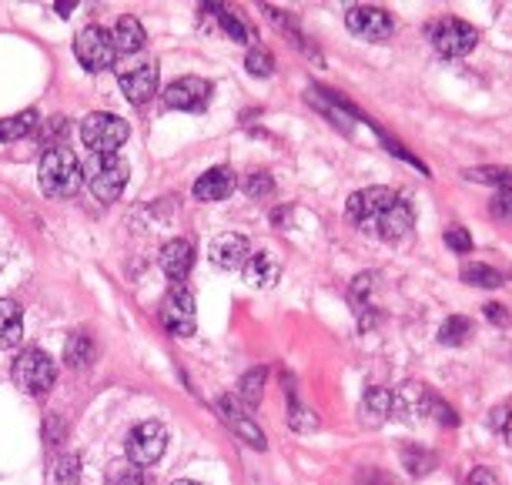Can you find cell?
Segmentation results:
<instances>
[{
    "mask_svg": "<svg viewBox=\"0 0 512 485\" xmlns=\"http://www.w3.org/2000/svg\"><path fill=\"white\" fill-rule=\"evenodd\" d=\"M41 188L47 198H74L84 184V164L77 161L71 148H51L41 158Z\"/></svg>",
    "mask_w": 512,
    "mask_h": 485,
    "instance_id": "1",
    "label": "cell"
},
{
    "mask_svg": "<svg viewBox=\"0 0 512 485\" xmlns=\"http://www.w3.org/2000/svg\"><path fill=\"white\" fill-rule=\"evenodd\" d=\"M392 201H395L392 188H382V184L379 188H362V191H355L349 198V205H345V218H349L355 228L375 235V228H379V221L385 211H389Z\"/></svg>",
    "mask_w": 512,
    "mask_h": 485,
    "instance_id": "2",
    "label": "cell"
},
{
    "mask_svg": "<svg viewBox=\"0 0 512 485\" xmlns=\"http://www.w3.org/2000/svg\"><path fill=\"white\" fill-rule=\"evenodd\" d=\"M161 325L168 328L171 335H178V338L195 335L198 305H195L191 288H185V285H171L168 288V295H164V302H161Z\"/></svg>",
    "mask_w": 512,
    "mask_h": 485,
    "instance_id": "3",
    "label": "cell"
},
{
    "mask_svg": "<svg viewBox=\"0 0 512 485\" xmlns=\"http://www.w3.org/2000/svg\"><path fill=\"white\" fill-rule=\"evenodd\" d=\"M74 54L77 61H81L84 71H108V67L114 64V37L111 31H104L101 24H88L81 34L74 37Z\"/></svg>",
    "mask_w": 512,
    "mask_h": 485,
    "instance_id": "4",
    "label": "cell"
},
{
    "mask_svg": "<svg viewBox=\"0 0 512 485\" xmlns=\"http://www.w3.org/2000/svg\"><path fill=\"white\" fill-rule=\"evenodd\" d=\"M128 121L114 118V114H91L81 124V141L88 144L94 154H118V148L128 141Z\"/></svg>",
    "mask_w": 512,
    "mask_h": 485,
    "instance_id": "5",
    "label": "cell"
},
{
    "mask_svg": "<svg viewBox=\"0 0 512 485\" xmlns=\"http://www.w3.org/2000/svg\"><path fill=\"white\" fill-rule=\"evenodd\" d=\"M429 37H432V47H436L442 57H449V61L472 54V47L479 44V31L469 21H459V17H446V21L432 24Z\"/></svg>",
    "mask_w": 512,
    "mask_h": 485,
    "instance_id": "6",
    "label": "cell"
},
{
    "mask_svg": "<svg viewBox=\"0 0 512 485\" xmlns=\"http://www.w3.org/2000/svg\"><path fill=\"white\" fill-rule=\"evenodd\" d=\"M168 449V429L161 422H141L134 425L128 442H124V455H128L131 465H154Z\"/></svg>",
    "mask_w": 512,
    "mask_h": 485,
    "instance_id": "7",
    "label": "cell"
},
{
    "mask_svg": "<svg viewBox=\"0 0 512 485\" xmlns=\"http://www.w3.org/2000/svg\"><path fill=\"white\" fill-rule=\"evenodd\" d=\"M54 362L47 358L41 348H27V352L17 355L14 362V382L21 392L27 395H44L47 388L54 385Z\"/></svg>",
    "mask_w": 512,
    "mask_h": 485,
    "instance_id": "8",
    "label": "cell"
},
{
    "mask_svg": "<svg viewBox=\"0 0 512 485\" xmlns=\"http://www.w3.org/2000/svg\"><path fill=\"white\" fill-rule=\"evenodd\" d=\"M91 191L98 201H118L124 184H128V161L121 158V154H98V158L91 161Z\"/></svg>",
    "mask_w": 512,
    "mask_h": 485,
    "instance_id": "9",
    "label": "cell"
},
{
    "mask_svg": "<svg viewBox=\"0 0 512 485\" xmlns=\"http://www.w3.org/2000/svg\"><path fill=\"white\" fill-rule=\"evenodd\" d=\"M345 24H349V31L355 37H362V41H389L395 31L392 14L382 11V7H352Z\"/></svg>",
    "mask_w": 512,
    "mask_h": 485,
    "instance_id": "10",
    "label": "cell"
},
{
    "mask_svg": "<svg viewBox=\"0 0 512 485\" xmlns=\"http://www.w3.org/2000/svg\"><path fill=\"white\" fill-rule=\"evenodd\" d=\"M211 101V84L205 77H178L164 87V104L175 111H201Z\"/></svg>",
    "mask_w": 512,
    "mask_h": 485,
    "instance_id": "11",
    "label": "cell"
},
{
    "mask_svg": "<svg viewBox=\"0 0 512 485\" xmlns=\"http://www.w3.org/2000/svg\"><path fill=\"white\" fill-rule=\"evenodd\" d=\"M208 258H211V265L221 271H241L245 261L251 258V245L245 235H238V231H225V235L211 238Z\"/></svg>",
    "mask_w": 512,
    "mask_h": 485,
    "instance_id": "12",
    "label": "cell"
},
{
    "mask_svg": "<svg viewBox=\"0 0 512 485\" xmlns=\"http://www.w3.org/2000/svg\"><path fill=\"white\" fill-rule=\"evenodd\" d=\"M121 91L131 104H148L154 91H158V64L151 57L144 61H134V67L121 74Z\"/></svg>",
    "mask_w": 512,
    "mask_h": 485,
    "instance_id": "13",
    "label": "cell"
},
{
    "mask_svg": "<svg viewBox=\"0 0 512 485\" xmlns=\"http://www.w3.org/2000/svg\"><path fill=\"white\" fill-rule=\"evenodd\" d=\"M195 265V245L188 238H175L161 248V271L171 278V285H181Z\"/></svg>",
    "mask_w": 512,
    "mask_h": 485,
    "instance_id": "14",
    "label": "cell"
},
{
    "mask_svg": "<svg viewBox=\"0 0 512 485\" xmlns=\"http://www.w3.org/2000/svg\"><path fill=\"white\" fill-rule=\"evenodd\" d=\"M412 225H415L412 205H409V201H402V198H395L392 205H389V211L382 215L379 228H375V235L385 238V241H402L412 231Z\"/></svg>",
    "mask_w": 512,
    "mask_h": 485,
    "instance_id": "15",
    "label": "cell"
},
{
    "mask_svg": "<svg viewBox=\"0 0 512 485\" xmlns=\"http://www.w3.org/2000/svg\"><path fill=\"white\" fill-rule=\"evenodd\" d=\"M231 191H235V171L231 168H211L195 181L198 201H225Z\"/></svg>",
    "mask_w": 512,
    "mask_h": 485,
    "instance_id": "16",
    "label": "cell"
},
{
    "mask_svg": "<svg viewBox=\"0 0 512 485\" xmlns=\"http://www.w3.org/2000/svg\"><path fill=\"white\" fill-rule=\"evenodd\" d=\"M241 275L251 288H275L278 278H282V265L272 255H251L241 268Z\"/></svg>",
    "mask_w": 512,
    "mask_h": 485,
    "instance_id": "17",
    "label": "cell"
},
{
    "mask_svg": "<svg viewBox=\"0 0 512 485\" xmlns=\"http://www.w3.org/2000/svg\"><path fill=\"white\" fill-rule=\"evenodd\" d=\"M218 412H221V419H225V422L231 425V429H235L238 439L251 442L255 449H265V439L258 435V425L251 422L245 412H241V405H235L231 399H221V402H218Z\"/></svg>",
    "mask_w": 512,
    "mask_h": 485,
    "instance_id": "18",
    "label": "cell"
},
{
    "mask_svg": "<svg viewBox=\"0 0 512 485\" xmlns=\"http://www.w3.org/2000/svg\"><path fill=\"white\" fill-rule=\"evenodd\" d=\"M24 335V312L14 298H0V348H14Z\"/></svg>",
    "mask_w": 512,
    "mask_h": 485,
    "instance_id": "19",
    "label": "cell"
},
{
    "mask_svg": "<svg viewBox=\"0 0 512 485\" xmlns=\"http://www.w3.org/2000/svg\"><path fill=\"white\" fill-rule=\"evenodd\" d=\"M111 37H114V51H121V54H138L141 47H144V27H141V21L138 17H121L118 24H114V31H111Z\"/></svg>",
    "mask_w": 512,
    "mask_h": 485,
    "instance_id": "20",
    "label": "cell"
},
{
    "mask_svg": "<svg viewBox=\"0 0 512 485\" xmlns=\"http://www.w3.org/2000/svg\"><path fill=\"white\" fill-rule=\"evenodd\" d=\"M359 415H362V425H369V429L382 425L392 415V395L385 392V388H369L359 405Z\"/></svg>",
    "mask_w": 512,
    "mask_h": 485,
    "instance_id": "21",
    "label": "cell"
},
{
    "mask_svg": "<svg viewBox=\"0 0 512 485\" xmlns=\"http://www.w3.org/2000/svg\"><path fill=\"white\" fill-rule=\"evenodd\" d=\"M34 124H37V111H21L14 118H4L0 121V141H21L34 131Z\"/></svg>",
    "mask_w": 512,
    "mask_h": 485,
    "instance_id": "22",
    "label": "cell"
},
{
    "mask_svg": "<svg viewBox=\"0 0 512 485\" xmlns=\"http://www.w3.org/2000/svg\"><path fill=\"white\" fill-rule=\"evenodd\" d=\"M469 338H472V322L466 315H452V318H446V325L439 328L442 345H466Z\"/></svg>",
    "mask_w": 512,
    "mask_h": 485,
    "instance_id": "23",
    "label": "cell"
},
{
    "mask_svg": "<svg viewBox=\"0 0 512 485\" xmlns=\"http://www.w3.org/2000/svg\"><path fill=\"white\" fill-rule=\"evenodd\" d=\"M462 281H466V285H476V288H499L502 275L489 265H466L462 268Z\"/></svg>",
    "mask_w": 512,
    "mask_h": 485,
    "instance_id": "24",
    "label": "cell"
},
{
    "mask_svg": "<svg viewBox=\"0 0 512 485\" xmlns=\"http://www.w3.org/2000/svg\"><path fill=\"white\" fill-rule=\"evenodd\" d=\"M91 358H94V345L88 335H74L71 342H67V365L71 368L91 365Z\"/></svg>",
    "mask_w": 512,
    "mask_h": 485,
    "instance_id": "25",
    "label": "cell"
},
{
    "mask_svg": "<svg viewBox=\"0 0 512 485\" xmlns=\"http://www.w3.org/2000/svg\"><path fill=\"white\" fill-rule=\"evenodd\" d=\"M422 412H425V415H432V419H439L442 425H459V415L452 412L449 405L439 399V395H432V392L422 399Z\"/></svg>",
    "mask_w": 512,
    "mask_h": 485,
    "instance_id": "26",
    "label": "cell"
},
{
    "mask_svg": "<svg viewBox=\"0 0 512 485\" xmlns=\"http://www.w3.org/2000/svg\"><path fill=\"white\" fill-rule=\"evenodd\" d=\"M215 11V17H218V24H221V31H225L231 41H248V27H245V21H238L235 14H228L225 7H211Z\"/></svg>",
    "mask_w": 512,
    "mask_h": 485,
    "instance_id": "27",
    "label": "cell"
},
{
    "mask_svg": "<svg viewBox=\"0 0 512 485\" xmlns=\"http://www.w3.org/2000/svg\"><path fill=\"white\" fill-rule=\"evenodd\" d=\"M405 452L415 455V459H405V465H409V469H412L415 475L436 469V455H432V452H425V449H405Z\"/></svg>",
    "mask_w": 512,
    "mask_h": 485,
    "instance_id": "28",
    "label": "cell"
},
{
    "mask_svg": "<svg viewBox=\"0 0 512 485\" xmlns=\"http://www.w3.org/2000/svg\"><path fill=\"white\" fill-rule=\"evenodd\" d=\"M262 382H265V372H262V368H255V372H251V375L245 378V388H241V399L255 405V402H258V395H262Z\"/></svg>",
    "mask_w": 512,
    "mask_h": 485,
    "instance_id": "29",
    "label": "cell"
},
{
    "mask_svg": "<svg viewBox=\"0 0 512 485\" xmlns=\"http://www.w3.org/2000/svg\"><path fill=\"white\" fill-rule=\"evenodd\" d=\"M111 485H151V482H148V475L141 472V465H128V469L114 472Z\"/></svg>",
    "mask_w": 512,
    "mask_h": 485,
    "instance_id": "30",
    "label": "cell"
},
{
    "mask_svg": "<svg viewBox=\"0 0 512 485\" xmlns=\"http://www.w3.org/2000/svg\"><path fill=\"white\" fill-rule=\"evenodd\" d=\"M446 245L452 248V251H469L472 248V235L462 225H456V228H446Z\"/></svg>",
    "mask_w": 512,
    "mask_h": 485,
    "instance_id": "31",
    "label": "cell"
},
{
    "mask_svg": "<svg viewBox=\"0 0 512 485\" xmlns=\"http://www.w3.org/2000/svg\"><path fill=\"white\" fill-rule=\"evenodd\" d=\"M245 67H248V71L251 74H258V77H268V74H272V57H268V54H262V51H251L248 57H245Z\"/></svg>",
    "mask_w": 512,
    "mask_h": 485,
    "instance_id": "32",
    "label": "cell"
},
{
    "mask_svg": "<svg viewBox=\"0 0 512 485\" xmlns=\"http://www.w3.org/2000/svg\"><path fill=\"white\" fill-rule=\"evenodd\" d=\"M472 181H486V184H499V188H509L512 184V171H469Z\"/></svg>",
    "mask_w": 512,
    "mask_h": 485,
    "instance_id": "33",
    "label": "cell"
},
{
    "mask_svg": "<svg viewBox=\"0 0 512 485\" xmlns=\"http://www.w3.org/2000/svg\"><path fill=\"white\" fill-rule=\"evenodd\" d=\"M492 215L496 218H512V188H502L492 201Z\"/></svg>",
    "mask_w": 512,
    "mask_h": 485,
    "instance_id": "34",
    "label": "cell"
},
{
    "mask_svg": "<svg viewBox=\"0 0 512 485\" xmlns=\"http://www.w3.org/2000/svg\"><path fill=\"white\" fill-rule=\"evenodd\" d=\"M469 485H499V475L492 469H472Z\"/></svg>",
    "mask_w": 512,
    "mask_h": 485,
    "instance_id": "35",
    "label": "cell"
},
{
    "mask_svg": "<svg viewBox=\"0 0 512 485\" xmlns=\"http://www.w3.org/2000/svg\"><path fill=\"white\" fill-rule=\"evenodd\" d=\"M292 425H298V429H315V419L302 412V405H292Z\"/></svg>",
    "mask_w": 512,
    "mask_h": 485,
    "instance_id": "36",
    "label": "cell"
},
{
    "mask_svg": "<svg viewBox=\"0 0 512 485\" xmlns=\"http://www.w3.org/2000/svg\"><path fill=\"white\" fill-rule=\"evenodd\" d=\"M486 315H489V318H492V322H496L499 328H502V325H509V315H506V312H502V308H499V305H489V308H486Z\"/></svg>",
    "mask_w": 512,
    "mask_h": 485,
    "instance_id": "37",
    "label": "cell"
},
{
    "mask_svg": "<svg viewBox=\"0 0 512 485\" xmlns=\"http://www.w3.org/2000/svg\"><path fill=\"white\" fill-rule=\"evenodd\" d=\"M502 435H506V442L512 445V412H509V419H506V425H502Z\"/></svg>",
    "mask_w": 512,
    "mask_h": 485,
    "instance_id": "38",
    "label": "cell"
},
{
    "mask_svg": "<svg viewBox=\"0 0 512 485\" xmlns=\"http://www.w3.org/2000/svg\"><path fill=\"white\" fill-rule=\"evenodd\" d=\"M175 485H198V482H191V479H181V482H175Z\"/></svg>",
    "mask_w": 512,
    "mask_h": 485,
    "instance_id": "39",
    "label": "cell"
}]
</instances>
